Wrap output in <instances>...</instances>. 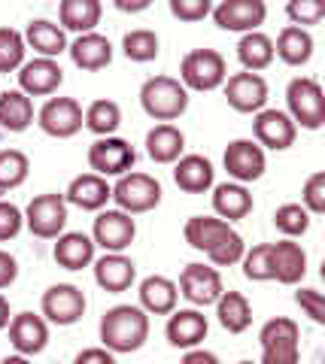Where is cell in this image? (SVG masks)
<instances>
[{
  "mask_svg": "<svg viewBox=\"0 0 325 364\" xmlns=\"http://www.w3.org/2000/svg\"><path fill=\"white\" fill-rule=\"evenodd\" d=\"M55 261L64 270H82L95 264V240L82 231H67L55 243Z\"/></svg>",
  "mask_w": 325,
  "mask_h": 364,
  "instance_id": "f546056e",
  "label": "cell"
},
{
  "mask_svg": "<svg viewBox=\"0 0 325 364\" xmlns=\"http://www.w3.org/2000/svg\"><path fill=\"white\" fill-rule=\"evenodd\" d=\"M134 161H137V152H134V146L128 140H122V136H100V140L88 146V167L104 179L131 173Z\"/></svg>",
  "mask_w": 325,
  "mask_h": 364,
  "instance_id": "9c48e42d",
  "label": "cell"
},
{
  "mask_svg": "<svg viewBox=\"0 0 325 364\" xmlns=\"http://www.w3.org/2000/svg\"><path fill=\"white\" fill-rule=\"evenodd\" d=\"M37 122L43 134L55 136V140H70L82 131V107L73 97H49L37 112Z\"/></svg>",
  "mask_w": 325,
  "mask_h": 364,
  "instance_id": "30bf717a",
  "label": "cell"
},
{
  "mask_svg": "<svg viewBox=\"0 0 325 364\" xmlns=\"http://www.w3.org/2000/svg\"><path fill=\"white\" fill-rule=\"evenodd\" d=\"M73 364H116V355L104 346H92V349H82L73 358Z\"/></svg>",
  "mask_w": 325,
  "mask_h": 364,
  "instance_id": "7dc6e473",
  "label": "cell"
},
{
  "mask_svg": "<svg viewBox=\"0 0 325 364\" xmlns=\"http://www.w3.org/2000/svg\"><path fill=\"white\" fill-rule=\"evenodd\" d=\"M140 104L149 119L171 124L188 109V91L174 76H152L140 88Z\"/></svg>",
  "mask_w": 325,
  "mask_h": 364,
  "instance_id": "3957f363",
  "label": "cell"
},
{
  "mask_svg": "<svg viewBox=\"0 0 325 364\" xmlns=\"http://www.w3.org/2000/svg\"><path fill=\"white\" fill-rule=\"evenodd\" d=\"M271 270H274L277 282H283V286H298L307 273V252L295 240L271 243Z\"/></svg>",
  "mask_w": 325,
  "mask_h": 364,
  "instance_id": "603a6c76",
  "label": "cell"
},
{
  "mask_svg": "<svg viewBox=\"0 0 325 364\" xmlns=\"http://www.w3.org/2000/svg\"><path fill=\"white\" fill-rule=\"evenodd\" d=\"M252 134L262 149L283 152L295 143L298 128L283 109H262V112H255V119H252Z\"/></svg>",
  "mask_w": 325,
  "mask_h": 364,
  "instance_id": "2e32d148",
  "label": "cell"
},
{
  "mask_svg": "<svg viewBox=\"0 0 325 364\" xmlns=\"http://www.w3.org/2000/svg\"><path fill=\"white\" fill-rule=\"evenodd\" d=\"M21 228H25V213H21L16 203L0 200V243L18 237Z\"/></svg>",
  "mask_w": 325,
  "mask_h": 364,
  "instance_id": "ee69618b",
  "label": "cell"
},
{
  "mask_svg": "<svg viewBox=\"0 0 325 364\" xmlns=\"http://www.w3.org/2000/svg\"><path fill=\"white\" fill-rule=\"evenodd\" d=\"M28 170H31V161L21 149H4L0 152V195L18 188L21 182L28 179Z\"/></svg>",
  "mask_w": 325,
  "mask_h": 364,
  "instance_id": "74e56055",
  "label": "cell"
},
{
  "mask_svg": "<svg viewBox=\"0 0 325 364\" xmlns=\"http://www.w3.org/2000/svg\"><path fill=\"white\" fill-rule=\"evenodd\" d=\"M18 277V261L0 249V289H9Z\"/></svg>",
  "mask_w": 325,
  "mask_h": 364,
  "instance_id": "c3c4849f",
  "label": "cell"
},
{
  "mask_svg": "<svg viewBox=\"0 0 325 364\" xmlns=\"http://www.w3.org/2000/svg\"><path fill=\"white\" fill-rule=\"evenodd\" d=\"M186 149V134L176 124H155L146 134V155L155 164H176Z\"/></svg>",
  "mask_w": 325,
  "mask_h": 364,
  "instance_id": "83f0119b",
  "label": "cell"
},
{
  "mask_svg": "<svg viewBox=\"0 0 325 364\" xmlns=\"http://www.w3.org/2000/svg\"><path fill=\"white\" fill-rule=\"evenodd\" d=\"M228 64L216 49H192L179 64V82L188 91H216L225 85Z\"/></svg>",
  "mask_w": 325,
  "mask_h": 364,
  "instance_id": "8992f818",
  "label": "cell"
},
{
  "mask_svg": "<svg viewBox=\"0 0 325 364\" xmlns=\"http://www.w3.org/2000/svg\"><path fill=\"white\" fill-rule=\"evenodd\" d=\"M262 364H298L301 361V331L292 318L277 316L262 325Z\"/></svg>",
  "mask_w": 325,
  "mask_h": 364,
  "instance_id": "5b68a950",
  "label": "cell"
},
{
  "mask_svg": "<svg viewBox=\"0 0 325 364\" xmlns=\"http://www.w3.org/2000/svg\"><path fill=\"white\" fill-rule=\"evenodd\" d=\"M238 364H255V361H238Z\"/></svg>",
  "mask_w": 325,
  "mask_h": 364,
  "instance_id": "db71d44e",
  "label": "cell"
},
{
  "mask_svg": "<svg viewBox=\"0 0 325 364\" xmlns=\"http://www.w3.org/2000/svg\"><path fill=\"white\" fill-rule=\"evenodd\" d=\"M176 289L188 304H195V306L216 304L222 298V291H225L219 270L210 267V264H186L183 273H179V286Z\"/></svg>",
  "mask_w": 325,
  "mask_h": 364,
  "instance_id": "4fadbf2b",
  "label": "cell"
},
{
  "mask_svg": "<svg viewBox=\"0 0 325 364\" xmlns=\"http://www.w3.org/2000/svg\"><path fill=\"white\" fill-rule=\"evenodd\" d=\"M9 343L18 355H40L49 343V325L46 318L37 316V313H18L9 318Z\"/></svg>",
  "mask_w": 325,
  "mask_h": 364,
  "instance_id": "ac0fdd59",
  "label": "cell"
},
{
  "mask_svg": "<svg viewBox=\"0 0 325 364\" xmlns=\"http://www.w3.org/2000/svg\"><path fill=\"white\" fill-rule=\"evenodd\" d=\"M213 179H216V170L204 155H183L174 164V182L186 195H204L213 188Z\"/></svg>",
  "mask_w": 325,
  "mask_h": 364,
  "instance_id": "cb8c5ba5",
  "label": "cell"
},
{
  "mask_svg": "<svg viewBox=\"0 0 325 364\" xmlns=\"http://www.w3.org/2000/svg\"><path fill=\"white\" fill-rule=\"evenodd\" d=\"M274 225H277V231L286 234V240L304 237L310 228V213L301 207V203H283V207L274 213Z\"/></svg>",
  "mask_w": 325,
  "mask_h": 364,
  "instance_id": "ab89813d",
  "label": "cell"
},
{
  "mask_svg": "<svg viewBox=\"0 0 325 364\" xmlns=\"http://www.w3.org/2000/svg\"><path fill=\"white\" fill-rule=\"evenodd\" d=\"M301 207H304L310 215H322L325 213V173L316 170L310 173L304 182V191H301Z\"/></svg>",
  "mask_w": 325,
  "mask_h": 364,
  "instance_id": "7bdbcfd3",
  "label": "cell"
},
{
  "mask_svg": "<svg viewBox=\"0 0 325 364\" xmlns=\"http://www.w3.org/2000/svg\"><path fill=\"white\" fill-rule=\"evenodd\" d=\"M0 200H4V195H0Z\"/></svg>",
  "mask_w": 325,
  "mask_h": 364,
  "instance_id": "11a10c76",
  "label": "cell"
},
{
  "mask_svg": "<svg viewBox=\"0 0 325 364\" xmlns=\"http://www.w3.org/2000/svg\"><path fill=\"white\" fill-rule=\"evenodd\" d=\"M274 55L283 64H289V67H304L313 58V37H310V31L286 25L283 31H279L277 43H274Z\"/></svg>",
  "mask_w": 325,
  "mask_h": 364,
  "instance_id": "4dcf8cb0",
  "label": "cell"
},
{
  "mask_svg": "<svg viewBox=\"0 0 325 364\" xmlns=\"http://www.w3.org/2000/svg\"><path fill=\"white\" fill-rule=\"evenodd\" d=\"M21 37H25V46H31L40 58L55 61L61 52H67V33L49 18H33Z\"/></svg>",
  "mask_w": 325,
  "mask_h": 364,
  "instance_id": "f1b7e54d",
  "label": "cell"
},
{
  "mask_svg": "<svg viewBox=\"0 0 325 364\" xmlns=\"http://www.w3.org/2000/svg\"><path fill=\"white\" fill-rule=\"evenodd\" d=\"M286 116L295 122V128L301 124L304 131H319L325 124V95L316 79L295 76L286 88Z\"/></svg>",
  "mask_w": 325,
  "mask_h": 364,
  "instance_id": "277c9868",
  "label": "cell"
},
{
  "mask_svg": "<svg viewBox=\"0 0 325 364\" xmlns=\"http://www.w3.org/2000/svg\"><path fill=\"white\" fill-rule=\"evenodd\" d=\"M116 9H122V13H143V9H149V0H137V4H128V0H116Z\"/></svg>",
  "mask_w": 325,
  "mask_h": 364,
  "instance_id": "f907efd6",
  "label": "cell"
},
{
  "mask_svg": "<svg viewBox=\"0 0 325 364\" xmlns=\"http://www.w3.org/2000/svg\"><path fill=\"white\" fill-rule=\"evenodd\" d=\"M61 82H64V70L52 58H33L18 67V91L28 97L52 95V91H58Z\"/></svg>",
  "mask_w": 325,
  "mask_h": 364,
  "instance_id": "d6986e66",
  "label": "cell"
},
{
  "mask_svg": "<svg viewBox=\"0 0 325 364\" xmlns=\"http://www.w3.org/2000/svg\"><path fill=\"white\" fill-rule=\"evenodd\" d=\"M33 122V104L28 95H21L18 88L13 91H0V128L9 134L28 131Z\"/></svg>",
  "mask_w": 325,
  "mask_h": 364,
  "instance_id": "d6a6232c",
  "label": "cell"
},
{
  "mask_svg": "<svg viewBox=\"0 0 325 364\" xmlns=\"http://www.w3.org/2000/svg\"><path fill=\"white\" fill-rule=\"evenodd\" d=\"M216 316L228 334H243L252 325V304L240 291H222V298L216 301Z\"/></svg>",
  "mask_w": 325,
  "mask_h": 364,
  "instance_id": "836d02e7",
  "label": "cell"
},
{
  "mask_svg": "<svg viewBox=\"0 0 325 364\" xmlns=\"http://www.w3.org/2000/svg\"><path fill=\"white\" fill-rule=\"evenodd\" d=\"M110 198H113V186L97 173L76 176L64 191L67 203H73V207H80V210H88V213H100L110 203Z\"/></svg>",
  "mask_w": 325,
  "mask_h": 364,
  "instance_id": "44dd1931",
  "label": "cell"
},
{
  "mask_svg": "<svg viewBox=\"0 0 325 364\" xmlns=\"http://www.w3.org/2000/svg\"><path fill=\"white\" fill-rule=\"evenodd\" d=\"M222 164H225L228 176L234 182H255L265 176V167H267V158H265V149L255 140H231L225 155H222Z\"/></svg>",
  "mask_w": 325,
  "mask_h": 364,
  "instance_id": "9a60e30c",
  "label": "cell"
},
{
  "mask_svg": "<svg viewBox=\"0 0 325 364\" xmlns=\"http://www.w3.org/2000/svg\"><path fill=\"white\" fill-rule=\"evenodd\" d=\"M183 237H186L188 246L198 249V252H204L213 261V267L238 264L246 252L243 237L234 231L228 222L216 219V215H192L183 228Z\"/></svg>",
  "mask_w": 325,
  "mask_h": 364,
  "instance_id": "6da1fadb",
  "label": "cell"
},
{
  "mask_svg": "<svg viewBox=\"0 0 325 364\" xmlns=\"http://www.w3.org/2000/svg\"><path fill=\"white\" fill-rule=\"evenodd\" d=\"M100 13L104 6L97 0H61L58 6V18H61V31H73V33H95Z\"/></svg>",
  "mask_w": 325,
  "mask_h": 364,
  "instance_id": "1f68e13d",
  "label": "cell"
},
{
  "mask_svg": "<svg viewBox=\"0 0 325 364\" xmlns=\"http://www.w3.org/2000/svg\"><path fill=\"white\" fill-rule=\"evenodd\" d=\"M0 364H31L25 355H6L4 361H0Z\"/></svg>",
  "mask_w": 325,
  "mask_h": 364,
  "instance_id": "f5cc1de1",
  "label": "cell"
},
{
  "mask_svg": "<svg viewBox=\"0 0 325 364\" xmlns=\"http://www.w3.org/2000/svg\"><path fill=\"white\" fill-rule=\"evenodd\" d=\"M210 9V0H171V13L179 21H204Z\"/></svg>",
  "mask_w": 325,
  "mask_h": 364,
  "instance_id": "f6af8a7d",
  "label": "cell"
},
{
  "mask_svg": "<svg viewBox=\"0 0 325 364\" xmlns=\"http://www.w3.org/2000/svg\"><path fill=\"white\" fill-rule=\"evenodd\" d=\"M210 16L222 31L252 33L259 31V25H265L267 6L265 0H222L219 6L210 9Z\"/></svg>",
  "mask_w": 325,
  "mask_h": 364,
  "instance_id": "5bb4252c",
  "label": "cell"
},
{
  "mask_svg": "<svg viewBox=\"0 0 325 364\" xmlns=\"http://www.w3.org/2000/svg\"><path fill=\"white\" fill-rule=\"evenodd\" d=\"M295 304L304 310L316 325H325V304H322V291L316 289H298L295 291Z\"/></svg>",
  "mask_w": 325,
  "mask_h": 364,
  "instance_id": "bcb514c9",
  "label": "cell"
},
{
  "mask_svg": "<svg viewBox=\"0 0 325 364\" xmlns=\"http://www.w3.org/2000/svg\"><path fill=\"white\" fill-rule=\"evenodd\" d=\"M179 289L167 277H146L140 282V310L146 316H171L176 310Z\"/></svg>",
  "mask_w": 325,
  "mask_h": 364,
  "instance_id": "484cf974",
  "label": "cell"
},
{
  "mask_svg": "<svg viewBox=\"0 0 325 364\" xmlns=\"http://www.w3.org/2000/svg\"><path fill=\"white\" fill-rule=\"evenodd\" d=\"M43 316L52 325H76L85 316V294L82 289L70 286V282H58V286H49L43 291Z\"/></svg>",
  "mask_w": 325,
  "mask_h": 364,
  "instance_id": "8fae6325",
  "label": "cell"
},
{
  "mask_svg": "<svg viewBox=\"0 0 325 364\" xmlns=\"http://www.w3.org/2000/svg\"><path fill=\"white\" fill-rule=\"evenodd\" d=\"M9 301L4 298V294H0V331H4V328H9Z\"/></svg>",
  "mask_w": 325,
  "mask_h": 364,
  "instance_id": "816d5d0a",
  "label": "cell"
},
{
  "mask_svg": "<svg viewBox=\"0 0 325 364\" xmlns=\"http://www.w3.org/2000/svg\"><path fill=\"white\" fill-rule=\"evenodd\" d=\"M213 210H216V219L228 225L238 219H246L252 213L250 188L240 186V182H222V186L213 188Z\"/></svg>",
  "mask_w": 325,
  "mask_h": 364,
  "instance_id": "4316f807",
  "label": "cell"
},
{
  "mask_svg": "<svg viewBox=\"0 0 325 364\" xmlns=\"http://www.w3.org/2000/svg\"><path fill=\"white\" fill-rule=\"evenodd\" d=\"M25 37L16 28H0V73H13L25 64Z\"/></svg>",
  "mask_w": 325,
  "mask_h": 364,
  "instance_id": "f35d334b",
  "label": "cell"
},
{
  "mask_svg": "<svg viewBox=\"0 0 325 364\" xmlns=\"http://www.w3.org/2000/svg\"><path fill=\"white\" fill-rule=\"evenodd\" d=\"M25 225L33 237L40 240H58L64 234L67 225V200L58 191H49V195H37L28 210H25Z\"/></svg>",
  "mask_w": 325,
  "mask_h": 364,
  "instance_id": "ba28073f",
  "label": "cell"
},
{
  "mask_svg": "<svg viewBox=\"0 0 325 364\" xmlns=\"http://www.w3.org/2000/svg\"><path fill=\"white\" fill-rule=\"evenodd\" d=\"M134 279H137V264L128 255L107 252L104 258L95 261V282L110 294L128 291L134 286Z\"/></svg>",
  "mask_w": 325,
  "mask_h": 364,
  "instance_id": "7402d4cb",
  "label": "cell"
},
{
  "mask_svg": "<svg viewBox=\"0 0 325 364\" xmlns=\"http://www.w3.org/2000/svg\"><path fill=\"white\" fill-rule=\"evenodd\" d=\"M238 58L246 67V73L265 70V67H271V61H274V40L262 31L243 33L240 43H238Z\"/></svg>",
  "mask_w": 325,
  "mask_h": 364,
  "instance_id": "e575fe53",
  "label": "cell"
},
{
  "mask_svg": "<svg viewBox=\"0 0 325 364\" xmlns=\"http://www.w3.org/2000/svg\"><path fill=\"white\" fill-rule=\"evenodd\" d=\"M137 237V222L122 210H100L95 228H92V240L104 252H125Z\"/></svg>",
  "mask_w": 325,
  "mask_h": 364,
  "instance_id": "7c38bea8",
  "label": "cell"
},
{
  "mask_svg": "<svg viewBox=\"0 0 325 364\" xmlns=\"http://www.w3.org/2000/svg\"><path fill=\"white\" fill-rule=\"evenodd\" d=\"M210 331V325H207V316L201 313V310H174L171 318H167V328H164V334H167V343L176 346V349H198L201 346V340L207 337Z\"/></svg>",
  "mask_w": 325,
  "mask_h": 364,
  "instance_id": "ffe728a7",
  "label": "cell"
},
{
  "mask_svg": "<svg viewBox=\"0 0 325 364\" xmlns=\"http://www.w3.org/2000/svg\"><path fill=\"white\" fill-rule=\"evenodd\" d=\"M119 124H122V109L116 100L100 97L95 104H88V109L82 112V128L97 134V140L100 136H113L119 131Z\"/></svg>",
  "mask_w": 325,
  "mask_h": 364,
  "instance_id": "d590c367",
  "label": "cell"
},
{
  "mask_svg": "<svg viewBox=\"0 0 325 364\" xmlns=\"http://www.w3.org/2000/svg\"><path fill=\"white\" fill-rule=\"evenodd\" d=\"M243 277L252 279V282H267L274 279V270H271V243H259L252 249L243 252Z\"/></svg>",
  "mask_w": 325,
  "mask_h": 364,
  "instance_id": "60d3db41",
  "label": "cell"
},
{
  "mask_svg": "<svg viewBox=\"0 0 325 364\" xmlns=\"http://www.w3.org/2000/svg\"><path fill=\"white\" fill-rule=\"evenodd\" d=\"M286 16H289V21H292L295 28L307 31V25H319L322 21L325 6L319 4V0H292V4L286 6Z\"/></svg>",
  "mask_w": 325,
  "mask_h": 364,
  "instance_id": "b9f144b4",
  "label": "cell"
},
{
  "mask_svg": "<svg viewBox=\"0 0 325 364\" xmlns=\"http://www.w3.org/2000/svg\"><path fill=\"white\" fill-rule=\"evenodd\" d=\"M110 200H116V210L128 213V215L149 213L161 203V182L149 173H134L131 170V173L119 176Z\"/></svg>",
  "mask_w": 325,
  "mask_h": 364,
  "instance_id": "52a82bcc",
  "label": "cell"
},
{
  "mask_svg": "<svg viewBox=\"0 0 325 364\" xmlns=\"http://www.w3.org/2000/svg\"><path fill=\"white\" fill-rule=\"evenodd\" d=\"M225 100L238 112H262L267 104V82L262 73H234L225 79Z\"/></svg>",
  "mask_w": 325,
  "mask_h": 364,
  "instance_id": "e0dca14e",
  "label": "cell"
},
{
  "mask_svg": "<svg viewBox=\"0 0 325 364\" xmlns=\"http://www.w3.org/2000/svg\"><path fill=\"white\" fill-rule=\"evenodd\" d=\"M159 33L155 31H146V28H137V31H128L125 40H122V52L125 58L137 61V64H146V61H155L159 58Z\"/></svg>",
  "mask_w": 325,
  "mask_h": 364,
  "instance_id": "8d00e7d4",
  "label": "cell"
},
{
  "mask_svg": "<svg viewBox=\"0 0 325 364\" xmlns=\"http://www.w3.org/2000/svg\"><path fill=\"white\" fill-rule=\"evenodd\" d=\"M149 340V316L134 304H119L100 318V343L116 352H137Z\"/></svg>",
  "mask_w": 325,
  "mask_h": 364,
  "instance_id": "7a4b0ae2",
  "label": "cell"
},
{
  "mask_svg": "<svg viewBox=\"0 0 325 364\" xmlns=\"http://www.w3.org/2000/svg\"><path fill=\"white\" fill-rule=\"evenodd\" d=\"M67 52H70V58L80 70H104V67L113 61V46H110V40L97 31L76 37L70 46H67Z\"/></svg>",
  "mask_w": 325,
  "mask_h": 364,
  "instance_id": "d4e9b609",
  "label": "cell"
},
{
  "mask_svg": "<svg viewBox=\"0 0 325 364\" xmlns=\"http://www.w3.org/2000/svg\"><path fill=\"white\" fill-rule=\"evenodd\" d=\"M179 364H222V361H219L216 352H207V349H188Z\"/></svg>",
  "mask_w": 325,
  "mask_h": 364,
  "instance_id": "681fc988",
  "label": "cell"
}]
</instances>
